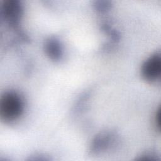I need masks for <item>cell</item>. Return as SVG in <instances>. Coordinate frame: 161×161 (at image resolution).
<instances>
[{
    "instance_id": "3957f363",
    "label": "cell",
    "mask_w": 161,
    "mask_h": 161,
    "mask_svg": "<svg viewBox=\"0 0 161 161\" xmlns=\"http://www.w3.org/2000/svg\"><path fill=\"white\" fill-rule=\"evenodd\" d=\"M161 73V57L160 54L155 53L148 57L142 67V74L148 81L157 80Z\"/></svg>"
},
{
    "instance_id": "277c9868",
    "label": "cell",
    "mask_w": 161,
    "mask_h": 161,
    "mask_svg": "<svg viewBox=\"0 0 161 161\" xmlns=\"http://www.w3.org/2000/svg\"><path fill=\"white\" fill-rule=\"evenodd\" d=\"M45 51L47 56L53 60H58L63 55L62 47L55 38H50L45 42Z\"/></svg>"
},
{
    "instance_id": "8992f818",
    "label": "cell",
    "mask_w": 161,
    "mask_h": 161,
    "mask_svg": "<svg viewBox=\"0 0 161 161\" xmlns=\"http://www.w3.org/2000/svg\"><path fill=\"white\" fill-rule=\"evenodd\" d=\"M160 109L158 110V112L157 113V116L155 117V122L156 124L157 125V126L158 127V128H160Z\"/></svg>"
},
{
    "instance_id": "5b68a950",
    "label": "cell",
    "mask_w": 161,
    "mask_h": 161,
    "mask_svg": "<svg viewBox=\"0 0 161 161\" xmlns=\"http://www.w3.org/2000/svg\"><path fill=\"white\" fill-rule=\"evenodd\" d=\"M110 135L109 134H103L96 138H95L93 143L92 144V150L94 152H99L102 149L105 148L109 145V142L110 140Z\"/></svg>"
},
{
    "instance_id": "7a4b0ae2",
    "label": "cell",
    "mask_w": 161,
    "mask_h": 161,
    "mask_svg": "<svg viewBox=\"0 0 161 161\" xmlns=\"http://www.w3.org/2000/svg\"><path fill=\"white\" fill-rule=\"evenodd\" d=\"M2 14L8 24L16 28L23 14V7L18 0H6L2 4Z\"/></svg>"
},
{
    "instance_id": "6da1fadb",
    "label": "cell",
    "mask_w": 161,
    "mask_h": 161,
    "mask_svg": "<svg viewBox=\"0 0 161 161\" xmlns=\"http://www.w3.org/2000/svg\"><path fill=\"white\" fill-rule=\"evenodd\" d=\"M24 110V102L21 96L16 92L7 91L0 99V115L1 119L7 122L14 121L21 116Z\"/></svg>"
}]
</instances>
